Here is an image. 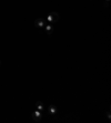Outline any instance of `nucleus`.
I'll return each mask as SVG.
<instances>
[{
  "label": "nucleus",
  "instance_id": "6",
  "mask_svg": "<svg viewBox=\"0 0 111 123\" xmlns=\"http://www.w3.org/2000/svg\"><path fill=\"white\" fill-rule=\"evenodd\" d=\"M53 30V27H52V24H48V26H46V31H47V34H50Z\"/></svg>",
  "mask_w": 111,
  "mask_h": 123
},
{
  "label": "nucleus",
  "instance_id": "4",
  "mask_svg": "<svg viewBox=\"0 0 111 123\" xmlns=\"http://www.w3.org/2000/svg\"><path fill=\"white\" fill-rule=\"evenodd\" d=\"M32 115H33V119H35L36 121H39L40 119H41V113H40L39 110H35Z\"/></svg>",
  "mask_w": 111,
  "mask_h": 123
},
{
  "label": "nucleus",
  "instance_id": "1",
  "mask_svg": "<svg viewBox=\"0 0 111 123\" xmlns=\"http://www.w3.org/2000/svg\"><path fill=\"white\" fill-rule=\"evenodd\" d=\"M58 19H59V15H58L57 12H51L50 15L48 16L47 20H48L50 23H54V22L58 21Z\"/></svg>",
  "mask_w": 111,
  "mask_h": 123
},
{
  "label": "nucleus",
  "instance_id": "5",
  "mask_svg": "<svg viewBox=\"0 0 111 123\" xmlns=\"http://www.w3.org/2000/svg\"><path fill=\"white\" fill-rule=\"evenodd\" d=\"M36 106H37V110H39V111H42L43 110V103L41 101H38L36 103Z\"/></svg>",
  "mask_w": 111,
  "mask_h": 123
},
{
  "label": "nucleus",
  "instance_id": "3",
  "mask_svg": "<svg viewBox=\"0 0 111 123\" xmlns=\"http://www.w3.org/2000/svg\"><path fill=\"white\" fill-rule=\"evenodd\" d=\"M49 112H50L51 115H53L54 119H56V115H57V113H58V110L54 105H50V106H49Z\"/></svg>",
  "mask_w": 111,
  "mask_h": 123
},
{
  "label": "nucleus",
  "instance_id": "2",
  "mask_svg": "<svg viewBox=\"0 0 111 123\" xmlns=\"http://www.w3.org/2000/svg\"><path fill=\"white\" fill-rule=\"evenodd\" d=\"M35 24H36V27L38 28H43L45 27V19H37L35 21Z\"/></svg>",
  "mask_w": 111,
  "mask_h": 123
}]
</instances>
